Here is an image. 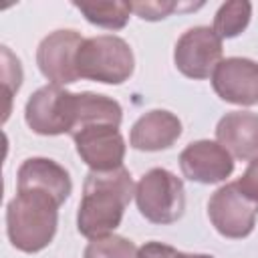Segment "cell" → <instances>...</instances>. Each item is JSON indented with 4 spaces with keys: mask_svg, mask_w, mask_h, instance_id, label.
Segmentation results:
<instances>
[{
    "mask_svg": "<svg viewBox=\"0 0 258 258\" xmlns=\"http://www.w3.org/2000/svg\"><path fill=\"white\" fill-rule=\"evenodd\" d=\"M135 194L129 169L89 171L83 183V198L77 212V230L95 240L113 234L123 220L125 208Z\"/></svg>",
    "mask_w": 258,
    "mask_h": 258,
    "instance_id": "6da1fadb",
    "label": "cell"
},
{
    "mask_svg": "<svg viewBox=\"0 0 258 258\" xmlns=\"http://www.w3.org/2000/svg\"><path fill=\"white\" fill-rule=\"evenodd\" d=\"M60 204L40 189H16L6 206V234L10 244L26 254L44 250L58 226Z\"/></svg>",
    "mask_w": 258,
    "mask_h": 258,
    "instance_id": "7a4b0ae2",
    "label": "cell"
},
{
    "mask_svg": "<svg viewBox=\"0 0 258 258\" xmlns=\"http://www.w3.org/2000/svg\"><path fill=\"white\" fill-rule=\"evenodd\" d=\"M135 69L131 46L115 34L87 38L77 52L79 79H89L105 85L125 83Z\"/></svg>",
    "mask_w": 258,
    "mask_h": 258,
    "instance_id": "3957f363",
    "label": "cell"
},
{
    "mask_svg": "<svg viewBox=\"0 0 258 258\" xmlns=\"http://www.w3.org/2000/svg\"><path fill=\"white\" fill-rule=\"evenodd\" d=\"M135 202L139 214L147 222L161 226L173 224L185 210L183 181L163 167H153L137 181Z\"/></svg>",
    "mask_w": 258,
    "mask_h": 258,
    "instance_id": "277c9868",
    "label": "cell"
},
{
    "mask_svg": "<svg viewBox=\"0 0 258 258\" xmlns=\"http://www.w3.org/2000/svg\"><path fill=\"white\" fill-rule=\"evenodd\" d=\"M77 93L58 85H44L34 91L24 105V121L38 135L71 133L75 125Z\"/></svg>",
    "mask_w": 258,
    "mask_h": 258,
    "instance_id": "5b68a950",
    "label": "cell"
},
{
    "mask_svg": "<svg viewBox=\"0 0 258 258\" xmlns=\"http://www.w3.org/2000/svg\"><path fill=\"white\" fill-rule=\"evenodd\" d=\"M256 216L258 204H254L236 181L218 187L208 202V218L224 238L238 240L250 236Z\"/></svg>",
    "mask_w": 258,
    "mask_h": 258,
    "instance_id": "8992f818",
    "label": "cell"
},
{
    "mask_svg": "<svg viewBox=\"0 0 258 258\" xmlns=\"http://www.w3.org/2000/svg\"><path fill=\"white\" fill-rule=\"evenodd\" d=\"M222 60V38L210 26L187 28L175 42L173 62L187 79H208Z\"/></svg>",
    "mask_w": 258,
    "mask_h": 258,
    "instance_id": "52a82bcc",
    "label": "cell"
},
{
    "mask_svg": "<svg viewBox=\"0 0 258 258\" xmlns=\"http://www.w3.org/2000/svg\"><path fill=\"white\" fill-rule=\"evenodd\" d=\"M85 38L73 30L62 28L44 36L36 48V64L50 85H71L79 79L77 73V52Z\"/></svg>",
    "mask_w": 258,
    "mask_h": 258,
    "instance_id": "ba28073f",
    "label": "cell"
},
{
    "mask_svg": "<svg viewBox=\"0 0 258 258\" xmlns=\"http://www.w3.org/2000/svg\"><path fill=\"white\" fill-rule=\"evenodd\" d=\"M79 157L91 171H113L123 167L125 139L115 125H87L73 135Z\"/></svg>",
    "mask_w": 258,
    "mask_h": 258,
    "instance_id": "9c48e42d",
    "label": "cell"
},
{
    "mask_svg": "<svg viewBox=\"0 0 258 258\" xmlns=\"http://www.w3.org/2000/svg\"><path fill=\"white\" fill-rule=\"evenodd\" d=\"M216 95L232 105H258V62L244 56L222 58L212 73Z\"/></svg>",
    "mask_w": 258,
    "mask_h": 258,
    "instance_id": "30bf717a",
    "label": "cell"
},
{
    "mask_svg": "<svg viewBox=\"0 0 258 258\" xmlns=\"http://www.w3.org/2000/svg\"><path fill=\"white\" fill-rule=\"evenodd\" d=\"M179 167L183 177L198 183H220L226 181L234 171V157L218 143L200 139L189 143L179 153Z\"/></svg>",
    "mask_w": 258,
    "mask_h": 258,
    "instance_id": "8fae6325",
    "label": "cell"
},
{
    "mask_svg": "<svg viewBox=\"0 0 258 258\" xmlns=\"http://www.w3.org/2000/svg\"><path fill=\"white\" fill-rule=\"evenodd\" d=\"M16 189H40L50 194L60 206L73 191L69 171L48 157H28L16 173Z\"/></svg>",
    "mask_w": 258,
    "mask_h": 258,
    "instance_id": "7c38bea8",
    "label": "cell"
},
{
    "mask_svg": "<svg viewBox=\"0 0 258 258\" xmlns=\"http://www.w3.org/2000/svg\"><path fill=\"white\" fill-rule=\"evenodd\" d=\"M216 139L232 157L252 161L258 157V113H226L216 125Z\"/></svg>",
    "mask_w": 258,
    "mask_h": 258,
    "instance_id": "4fadbf2b",
    "label": "cell"
},
{
    "mask_svg": "<svg viewBox=\"0 0 258 258\" xmlns=\"http://www.w3.org/2000/svg\"><path fill=\"white\" fill-rule=\"evenodd\" d=\"M179 135L181 121L165 109H153L133 123L129 131V145L137 151H161L171 147Z\"/></svg>",
    "mask_w": 258,
    "mask_h": 258,
    "instance_id": "5bb4252c",
    "label": "cell"
},
{
    "mask_svg": "<svg viewBox=\"0 0 258 258\" xmlns=\"http://www.w3.org/2000/svg\"><path fill=\"white\" fill-rule=\"evenodd\" d=\"M123 121V109L121 105L107 97V95H97V93H77V101H75V125L73 131L69 133L71 137L87 127V125H99V123H107V125H115L119 127Z\"/></svg>",
    "mask_w": 258,
    "mask_h": 258,
    "instance_id": "9a60e30c",
    "label": "cell"
},
{
    "mask_svg": "<svg viewBox=\"0 0 258 258\" xmlns=\"http://www.w3.org/2000/svg\"><path fill=\"white\" fill-rule=\"evenodd\" d=\"M73 6L95 26L121 30L131 14V4L127 2H73Z\"/></svg>",
    "mask_w": 258,
    "mask_h": 258,
    "instance_id": "2e32d148",
    "label": "cell"
},
{
    "mask_svg": "<svg viewBox=\"0 0 258 258\" xmlns=\"http://www.w3.org/2000/svg\"><path fill=\"white\" fill-rule=\"evenodd\" d=\"M252 16V4L248 0L224 2L214 16V32L220 38H234L246 30Z\"/></svg>",
    "mask_w": 258,
    "mask_h": 258,
    "instance_id": "e0dca14e",
    "label": "cell"
},
{
    "mask_svg": "<svg viewBox=\"0 0 258 258\" xmlns=\"http://www.w3.org/2000/svg\"><path fill=\"white\" fill-rule=\"evenodd\" d=\"M83 258H137V248L131 240L117 234H109L91 240L85 248Z\"/></svg>",
    "mask_w": 258,
    "mask_h": 258,
    "instance_id": "ac0fdd59",
    "label": "cell"
},
{
    "mask_svg": "<svg viewBox=\"0 0 258 258\" xmlns=\"http://www.w3.org/2000/svg\"><path fill=\"white\" fill-rule=\"evenodd\" d=\"M131 12H135L143 20H163L167 18L175 8H179L175 2L169 0H155V2H129Z\"/></svg>",
    "mask_w": 258,
    "mask_h": 258,
    "instance_id": "d6986e66",
    "label": "cell"
},
{
    "mask_svg": "<svg viewBox=\"0 0 258 258\" xmlns=\"http://www.w3.org/2000/svg\"><path fill=\"white\" fill-rule=\"evenodd\" d=\"M187 254L179 252L173 246L161 244V242H145L137 250V258H185Z\"/></svg>",
    "mask_w": 258,
    "mask_h": 258,
    "instance_id": "ffe728a7",
    "label": "cell"
},
{
    "mask_svg": "<svg viewBox=\"0 0 258 258\" xmlns=\"http://www.w3.org/2000/svg\"><path fill=\"white\" fill-rule=\"evenodd\" d=\"M236 183H238V187H240L254 204H258V157H254V159L248 163L246 171L242 173V177H240Z\"/></svg>",
    "mask_w": 258,
    "mask_h": 258,
    "instance_id": "44dd1931",
    "label": "cell"
},
{
    "mask_svg": "<svg viewBox=\"0 0 258 258\" xmlns=\"http://www.w3.org/2000/svg\"><path fill=\"white\" fill-rule=\"evenodd\" d=\"M185 258H214V256H210V254H187Z\"/></svg>",
    "mask_w": 258,
    "mask_h": 258,
    "instance_id": "7402d4cb",
    "label": "cell"
}]
</instances>
